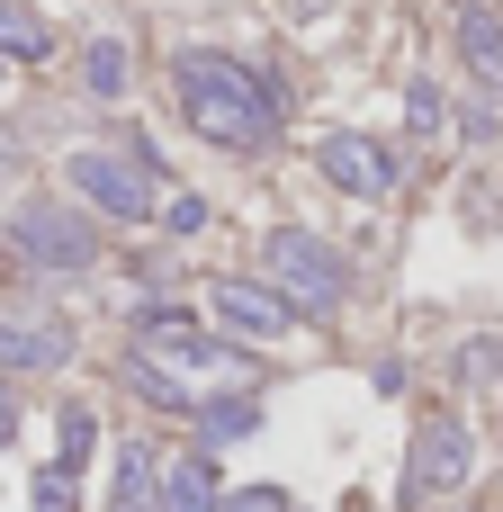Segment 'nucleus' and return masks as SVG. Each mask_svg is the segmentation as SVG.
<instances>
[{
  "label": "nucleus",
  "mask_w": 503,
  "mask_h": 512,
  "mask_svg": "<svg viewBox=\"0 0 503 512\" xmlns=\"http://www.w3.org/2000/svg\"><path fill=\"white\" fill-rule=\"evenodd\" d=\"M225 512H297V504H288V486H234Z\"/></svg>",
  "instance_id": "obj_18"
},
{
  "label": "nucleus",
  "mask_w": 503,
  "mask_h": 512,
  "mask_svg": "<svg viewBox=\"0 0 503 512\" xmlns=\"http://www.w3.org/2000/svg\"><path fill=\"white\" fill-rule=\"evenodd\" d=\"M153 495H162V512H225V495H216V459H207V450L171 459V468L153 477Z\"/></svg>",
  "instance_id": "obj_9"
},
{
  "label": "nucleus",
  "mask_w": 503,
  "mask_h": 512,
  "mask_svg": "<svg viewBox=\"0 0 503 512\" xmlns=\"http://www.w3.org/2000/svg\"><path fill=\"white\" fill-rule=\"evenodd\" d=\"M135 351L180 360V369H225V360H243L225 333H207V324H198V315H180V306H153V315L135 324Z\"/></svg>",
  "instance_id": "obj_7"
},
{
  "label": "nucleus",
  "mask_w": 503,
  "mask_h": 512,
  "mask_svg": "<svg viewBox=\"0 0 503 512\" xmlns=\"http://www.w3.org/2000/svg\"><path fill=\"white\" fill-rule=\"evenodd\" d=\"M315 171H324L342 198H387V189H396V153H387L378 135H360V126H333V135L315 144Z\"/></svg>",
  "instance_id": "obj_6"
},
{
  "label": "nucleus",
  "mask_w": 503,
  "mask_h": 512,
  "mask_svg": "<svg viewBox=\"0 0 503 512\" xmlns=\"http://www.w3.org/2000/svg\"><path fill=\"white\" fill-rule=\"evenodd\" d=\"M171 90H180L189 135H207V144H225V153H261V144L279 135V81L243 72L234 54L180 45V54H171Z\"/></svg>",
  "instance_id": "obj_1"
},
{
  "label": "nucleus",
  "mask_w": 503,
  "mask_h": 512,
  "mask_svg": "<svg viewBox=\"0 0 503 512\" xmlns=\"http://www.w3.org/2000/svg\"><path fill=\"white\" fill-rule=\"evenodd\" d=\"M405 117H414V135H441V126H450V99H441L432 81H414V90H405Z\"/></svg>",
  "instance_id": "obj_16"
},
{
  "label": "nucleus",
  "mask_w": 503,
  "mask_h": 512,
  "mask_svg": "<svg viewBox=\"0 0 503 512\" xmlns=\"http://www.w3.org/2000/svg\"><path fill=\"white\" fill-rule=\"evenodd\" d=\"M243 432H261V396H207V405H198V441H207V450H225V441H243Z\"/></svg>",
  "instance_id": "obj_13"
},
{
  "label": "nucleus",
  "mask_w": 503,
  "mask_h": 512,
  "mask_svg": "<svg viewBox=\"0 0 503 512\" xmlns=\"http://www.w3.org/2000/svg\"><path fill=\"white\" fill-rule=\"evenodd\" d=\"M54 360H72L63 324H18V315H0V369H54Z\"/></svg>",
  "instance_id": "obj_11"
},
{
  "label": "nucleus",
  "mask_w": 503,
  "mask_h": 512,
  "mask_svg": "<svg viewBox=\"0 0 503 512\" xmlns=\"http://www.w3.org/2000/svg\"><path fill=\"white\" fill-rule=\"evenodd\" d=\"M0 54H18V63H45V54H54V27H45L27 0H0Z\"/></svg>",
  "instance_id": "obj_14"
},
{
  "label": "nucleus",
  "mask_w": 503,
  "mask_h": 512,
  "mask_svg": "<svg viewBox=\"0 0 503 512\" xmlns=\"http://www.w3.org/2000/svg\"><path fill=\"white\" fill-rule=\"evenodd\" d=\"M459 54H468V72L486 90H503V9H486V0L459 9Z\"/></svg>",
  "instance_id": "obj_10"
},
{
  "label": "nucleus",
  "mask_w": 503,
  "mask_h": 512,
  "mask_svg": "<svg viewBox=\"0 0 503 512\" xmlns=\"http://www.w3.org/2000/svg\"><path fill=\"white\" fill-rule=\"evenodd\" d=\"M9 243H18V261H36V270H90V261H99V225H90L81 207H63V198H27V207L9 216Z\"/></svg>",
  "instance_id": "obj_3"
},
{
  "label": "nucleus",
  "mask_w": 503,
  "mask_h": 512,
  "mask_svg": "<svg viewBox=\"0 0 503 512\" xmlns=\"http://www.w3.org/2000/svg\"><path fill=\"white\" fill-rule=\"evenodd\" d=\"M9 432H18V396L0 387V441H9Z\"/></svg>",
  "instance_id": "obj_22"
},
{
  "label": "nucleus",
  "mask_w": 503,
  "mask_h": 512,
  "mask_svg": "<svg viewBox=\"0 0 503 512\" xmlns=\"http://www.w3.org/2000/svg\"><path fill=\"white\" fill-rule=\"evenodd\" d=\"M90 450H99V423H90L81 405H63V468L81 477V459H90Z\"/></svg>",
  "instance_id": "obj_17"
},
{
  "label": "nucleus",
  "mask_w": 503,
  "mask_h": 512,
  "mask_svg": "<svg viewBox=\"0 0 503 512\" xmlns=\"http://www.w3.org/2000/svg\"><path fill=\"white\" fill-rule=\"evenodd\" d=\"M72 198H90L99 216H117V225H144L153 216V171L135 162V153H72Z\"/></svg>",
  "instance_id": "obj_4"
},
{
  "label": "nucleus",
  "mask_w": 503,
  "mask_h": 512,
  "mask_svg": "<svg viewBox=\"0 0 503 512\" xmlns=\"http://www.w3.org/2000/svg\"><path fill=\"white\" fill-rule=\"evenodd\" d=\"M126 81H135L126 45H117V36H90V45H81V90H90V99H126Z\"/></svg>",
  "instance_id": "obj_12"
},
{
  "label": "nucleus",
  "mask_w": 503,
  "mask_h": 512,
  "mask_svg": "<svg viewBox=\"0 0 503 512\" xmlns=\"http://www.w3.org/2000/svg\"><path fill=\"white\" fill-rule=\"evenodd\" d=\"M162 225H171V234H198V225H207V198H189V189H180V198L162 207Z\"/></svg>",
  "instance_id": "obj_20"
},
{
  "label": "nucleus",
  "mask_w": 503,
  "mask_h": 512,
  "mask_svg": "<svg viewBox=\"0 0 503 512\" xmlns=\"http://www.w3.org/2000/svg\"><path fill=\"white\" fill-rule=\"evenodd\" d=\"M36 512H72V468H45L36 477Z\"/></svg>",
  "instance_id": "obj_19"
},
{
  "label": "nucleus",
  "mask_w": 503,
  "mask_h": 512,
  "mask_svg": "<svg viewBox=\"0 0 503 512\" xmlns=\"http://www.w3.org/2000/svg\"><path fill=\"white\" fill-rule=\"evenodd\" d=\"M468 378L495 387V378H503V342H468Z\"/></svg>",
  "instance_id": "obj_21"
},
{
  "label": "nucleus",
  "mask_w": 503,
  "mask_h": 512,
  "mask_svg": "<svg viewBox=\"0 0 503 512\" xmlns=\"http://www.w3.org/2000/svg\"><path fill=\"white\" fill-rule=\"evenodd\" d=\"M261 261H270V288H279L297 315H333V306L351 297V261H342L324 234H306V225H279V234L261 243Z\"/></svg>",
  "instance_id": "obj_2"
},
{
  "label": "nucleus",
  "mask_w": 503,
  "mask_h": 512,
  "mask_svg": "<svg viewBox=\"0 0 503 512\" xmlns=\"http://www.w3.org/2000/svg\"><path fill=\"white\" fill-rule=\"evenodd\" d=\"M126 387H135L144 405H162V414H189V387H180V378H171L153 351H135V360H126Z\"/></svg>",
  "instance_id": "obj_15"
},
{
  "label": "nucleus",
  "mask_w": 503,
  "mask_h": 512,
  "mask_svg": "<svg viewBox=\"0 0 503 512\" xmlns=\"http://www.w3.org/2000/svg\"><path fill=\"white\" fill-rule=\"evenodd\" d=\"M477 477V450H468V423L459 414H432L414 432V468H405V504H432V495H459Z\"/></svg>",
  "instance_id": "obj_5"
},
{
  "label": "nucleus",
  "mask_w": 503,
  "mask_h": 512,
  "mask_svg": "<svg viewBox=\"0 0 503 512\" xmlns=\"http://www.w3.org/2000/svg\"><path fill=\"white\" fill-rule=\"evenodd\" d=\"M207 315H216L225 333H243V342H279V333L297 324V306H288L279 288H261V279H216V288H207Z\"/></svg>",
  "instance_id": "obj_8"
}]
</instances>
